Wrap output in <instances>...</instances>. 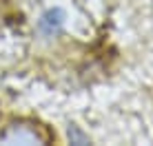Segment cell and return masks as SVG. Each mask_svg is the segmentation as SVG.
Masks as SVG:
<instances>
[{
	"mask_svg": "<svg viewBox=\"0 0 153 146\" xmlns=\"http://www.w3.org/2000/svg\"><path fill=\"white\" fill-rule=\"evenodd\" d=\"M49 131L33 119H18L11 122L0 133V144H47Z\"/></svg>",
	"mask_w": 153,
	"mask_h": 146,
	"instance_id": "6da1fadb",
	"label": "cell"
},
{
	"mask_svg": "<svg viewBox=\"0 0 153 146\" xmlns=\"http://www.w3.org/2000/svg\"><path fill=\"white\" fill-rule=\"evenodd\" d=\"M62 27H65V13L60 9H47L38 20V31L47 38L58 35L62 31Z\"/></svg>",
	"mask_w": 153,
	"mask_h": 146,
	"instance_id": "7a4b0ae2",
	"label": "cell"
},
{
	"mask_svg": "<svg viewBox=\"0 0 153 146\" xmlns=\"http://www.w3.org/2000/svg\"><path fill=\"white\" fill-rule=\"evenodd\" d=\"M69 139H71V144H87L89 142V137L84 133H80L78 126H69Z\"/></svg>",
	"mask_w": 153,
	"mask_h": 146,
	"instance_id": "3957f363",
	"label": "cell"
}]
</instances>
